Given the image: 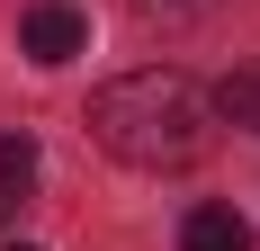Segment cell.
I'll use <instances>...</instances> for the list:
<instances>
[{"instance_id":"1","label":"cell","mask_w":260,"mask_h":251,"mask_svg":"<svg viewBox=\"0 0 260 251\" xmlns=\"http://www.w3.org/2000/svg\"><path fill=\"white\" fill-rule=\"evenodd\" d=\"M90 135L126 171H188L215 144V99L188 72H171V63H144V72L108 81L99 99H90Z\"/></svg>"},{"instance_id":"2","label":"cell","mask_w":260,"mask_h":251,"mask_svg":"<svg viewBox=\"0 0 260 251\" xmlns=\"http://www.w3.org/2000/svg\"><path fill=\"white\" fill-rule=\"evenodd\" d=\"M81 45H90V18H81L72 0H36V9L18 18V54H27V63H45V72H54V63H72Z\"/></svg>"},{"instance_id":"3","label":"cell","mask_w":260,"mask_h":251,"mask_svg":"<svg viewBox=\"0 0 260 251\" xmlns=\"http://www.w3.org/2000/svg\"><path fill=\"white\" fill-rule=\"evenodd\" d=\"M180 251H251V225H242L234 206H188Z\"/></svg>"},{"instance_id":"4","label":"cell","mask_w":260,"mask_h":251,"mask_svg":"<svg viewBox=\"0 0 260 251\" xmlns=\"http://www.w3.org/2000/svg\"><path fill=\"white\" fill-rule=\"evenodd\" d=\"M27 189H36V135H27V125H9V135H0V215H9Z\"/></svg>"},{"instance_id":"5","label":"cell","mask_w":260,"mask_h":251,"mask_svg":"<svg viewBox=\"0 0 260 251\" xmlns=\"http://www.w3.org/2000/svg\"><path fill=\"white\" fill-rule=\"evenodd\" d=\"M207 99H215V117H224V125H251V135H260V63L224 72V81L207 90Z\"/></svg>"},{"instance_id":"6","label":"cell","mask_w":260,"mask_h":251,"mask_svg":"<svg viewBox=\"0 0 260 251\" xmlns=\"http://www.w3.org/2000/svg\"><path fill=\"white\" fill-rule=\"evenodd\" d=\"M126 9H135L144 27H198V18L215 9V0H126Z\"/></svg>"},{"instance_id":"7","label":"cell","mask_w":260,"mask_h":251,"mask_svg":"<svg viewBox=\"0 0 260 251\" xmlns=\"http://www.w3.org/2000/svg\"><path fill=\"white\" fill-rule=\"evenodd\" d=\"M9 251H36V242H9Z\"/></svg>"}]
</instances>
